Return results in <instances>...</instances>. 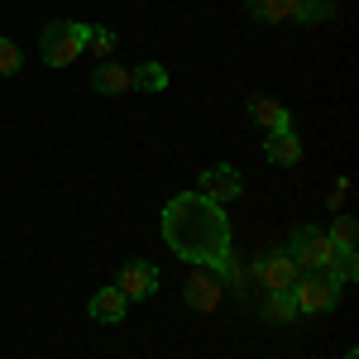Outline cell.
Here are the masks:
<instances>
[{
    "mask_svg": "<svg viewBox=\"0 0 359 359\" xmlns=\"http://www.w3.org/2000/svg\"><path fill=\"white\" fill-rule=\"evenodd\" d=\"M163 240L177 259H192L201 269L230 273V221L216 201L201 192H182L163 206Z\"/></svg>",
    "mask_w": 359,
    "mask_h": 359,
    "instance_id": "cell-1",
    "label": "cell"
},
{
    "mask_svg": "<svg viewBox=\"0 0 359 359\" xmlns=\"http://www.w3.org/2000/svg\"><path fill=\"white\" fill-rule=\"evenodd\" d=\"M287 254L297 259V269H302V273H311V269H331L340 283H350V278L359 273L355 249H340L331 235H321L316 225H297V230H292V245H287Z\"/></svg>",
    "mask_w": 359,
    "mask_h": 359,
    "instance_id": "cell-2",
    "label": "cell"
},
{
    "mask_svg": "<svg viewBox=\"0 0 359 359\" xmlns=\"http://www.w3.org/2000/svg\"><path fill=\"white\" fill-rule=\"evenodd\" d=\"M86 34H91V25H77V20H53V25L39 34V53H43V62H48V67H67V62L86 48Z\"/></svg>",
    "mask_w": 359,
    "mask_h": 359,
    "instance_id": "cell-3",
    "label": "cell"
},
{
    "mask_svg": "<svg viewBox=\"0 0 359 359\" xmlns=\"http://www.w3.org/2000/svg\"><path fill=\"white\" fill-rule=\"evenodd\" d=\"M340 278L331 273V269H311V273H302L297 283H292V302H297V311L302 316H311V311H331L335 302H340Z\"/></svg>",
    "mask_w": 359,
    "mask_h": 359,
    "instance_id": "cell-4",
    "label": "cell"
},
{
    "mask_svg": "<svg viewBox=\"0 0 359 359\" xmlns=\"http://www.w3.org/2000/svg\"><path fill=\"white\" fill-rule=\"evenodd\" d=\"M254 278H259L269 292H292V283L302 278V269H297V259H292L287 249H273V254H264V259L254 264Z\"/></svg>",
    "mask_w": 359,
    "mask_h": 359,
    "instance_id": "cell-5",
    "label": "cell"
},
{
    "mask_svg": "<svg viewBox=\"0 0 359 359\" xmlns=\"http://www.w3.org/2000/svg\"><path fill=\"white\" fill-rule=\"evenodd\" d=\"M196 182H201V196H206V201H216V206H221V201H235V196L245 192V177H240V172H235L230 163L206 168Z\"/></svg>",
    "mask_w": 359,
    "mask_h": 359,
    "instance_id": "cell-6",
    "label": "cell"
},
{
    "mask_svg": "<svg viewBox=\"0 0 359 359\" xmlns=\"http://www.w3.org/2000/svg\"><path fill=\"white\" fill-rule=\"evenodd\" d=\"M182 297H187V306H192V311H216V306H221V297H225V283H221L216 273H206V269L196 264V273L187 278Z\"/></svg>",
    "mask_w": 359,
    "mask_h": 359,
    "instance_id": "cell-7",
    "label": "cell"
},
{
    "mask_svg": "<svg viewBox=\"0 0 359 359\" xmlns=\"http://www.w3.org/2000/svg\"><path fill=\"white\" fill-rule=\"evenodd\" d=\"M115 287H120L125 297H154V292H158V269L144 264V259H135V264H125V269L115 273Z\"/></svg>",
    "mask_w": 359,
    "mask_h": 359,
    "instance_id": "cell-8",
    "label": "cell"
},
{
    "mask_svg": "<svg viewBox=\"0 0 359 359\" xmlns=\"http://www.w3.org/2000/svg\"><path fill=\"white\" fill-rule=\"evenodd\" d=\"M245 10L264 25H287V20L302 25V0H245Z\"/></svg>",
    "mask_w": 359,
    "mask_h": 359,
    "instance_id": "cell-9",
    "label": "cell"
},
{
    "mask_svg": "<svg viewBox=\"0 0 359 359\" xmlns=\"http://www.w3.org/2000/svg\"><path fill=\"white\" fill-rule=\"evenodd\" d=\"M249 120H254V125H264L269 135H278V130H292V115H287V106H278L273 96H254V101H249Z\"/></svg>",
    "mask_w": 359,
    "mask_h": 359,
    "instance_id": "cell-10",
    "label": "cell"
},
{
    "mask_svg": "<svg viewBox=\"0 0 359 359\" xmlns=\"http://www.w3.org/2000/svg\"><path fill=\"white\" fill-rule=\"evenodd\" d=\"M91 86L101 91V96H120V91H130L135 86V77H130V67H120V62H96L91 67Z\"/></svg>",
    "mask_w": 359,
    "mask_h": 359,
    "instance_id": "cell-11",
    "label": "cell"
},
{
    "mask_svg": "<svg viewBox=\"0 0 359 359\" xmlns=\"http://www.w3.org/2000/svg\"><path fill=\"white\" fill-rule=\"evenodd\" d=\"M125 306H130V297H125L120 287H101V292L86 302V311H91V321H125Z\"/></svg>",
    "mask_w": 359,
    "mask_h": 359,
    "instance_id": "cell-12",
    "label": "cell"
},
{
    "mask_svg": "<svg viewBox=\"0 0 359 359\" xmlns=\"http://www.w3.org/2000/svg\"><path fill=\"white\" fill-rule=\"evenodd\" d=\"M264 154H269V163H278V168H292L297 158H302V144H297V135H292V130H278V135H269Z\"/></svg>",
    "mask_w": 359,
    "mask_h": 359,
    "instance_id": "cell-13",
    "label": "cell"
},
{
    "mask_svg": "<svg viewBox=\"0 0 359 359\" xmlns=\"http://www.w3.org/2000/svg\"><path fill=\"white\" fill-rule=\"evenodd\" d=\"M130 77H135L139 91H163L168 86V67L163 62H144V67H130Z\"/></svg>",
    "mask_w": 359,
    "mask_h": 359,
    "instance_id": "cell-14",
    "label": "cell"
},
{
    "mask_svg": "<svg viewBox=\"0 0 359 359\" xmlns=\"http://www.w3.org/2000/svg\"><path fill=\"white\" fill-rule=\"evenodd\" d=\"M264 316H269V321H292V316H297V302H292V292H269V302H264Z\"/></svg>",
    "mask_w": 359,
    "mask_h": 359,
    "instance_id": "cell-15",
    "label": "cell"
},
{
    "mask_svg": "<svg viewBox=\"0 0 359 359\" xmlns=\"http://www.w3.org/2000/svg\"><path fill=\"white\" fill-rule=\"evenodd\" d=\"M86 48L106 62V57L115 53V34H111V29H96V25H91V34H86Z\"/></svg>",
    "mask_w": 359,
    "mask_h": 359,
    "instance_id": "cell-16",
    "label": "cell"
},
{
    "mask_svg": "<svg viewBox=\"0 0 359 359\" xmlns=\"http://www.w3.org/2000/svg\"><path fill=\"white\" fill-rule=\"evenodd\" d=\"M335 15V0H302V25H321Z\"/></svg>",
    "mask_w": 359,
    "mask_h": 359,
    "instance_id": "cell-17",
    "label": "cell"
},
{
    "mask_svg": "<svg viewBox=\"0 0 359 359\" xmlns=\"http://www.w3.org/2000/svg\"><path fill=\"white\" fill-rule=\"evenodd\" d=\"M25 67V57H20V48L10 43V39H0V77H15Z\"/></svg>",
    "mask_w": 359,
    "mask_h": 359,
    "instance_id": "cell-18",
    "label": "cell"
},
{
    "mask_svg": "<svg viewBox=\"0 0 359 359\" xmlns=\"http://www.w3.org/2000/svg\"><path fill=\"white\" fill-rule=\"evenodd\" d=\"M355 230H359V225L350 221V216H335V221H331V240L340 249H355Z\"/></svg>",
    "mask_w": 359,
    "mask_h": 359,
    "instance_id": "cell-19",
    "label": "cell"
},
{
    "mask_svg": "<svg viewBox=\"0 0 359 359\" xmlns=\"http://www.w3.org/2000/svg\"><path fill=\"white\" fill-rule=\"evenodd\" d=\"M345 359H359V355H355V350H350V355H345Z\"/></svg>",
    "mask_w": 359,
    "mask_h": 359,
    "instance_id": "cell-20",
    "label": "cell"
}]
</instances>
